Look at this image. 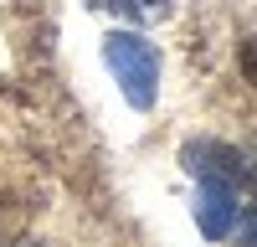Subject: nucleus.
Listing matches in <instances>:
<instances>
[{"instance_id":"f257e3e1","label":"nucleus","mask_w":257,"mask_h":247,"mask_svg":"<svg viewBox=\"0 0 257 247\" xmlns=\"http://www.w3.org/2000/svg\"><path fill=\"white\" fill-rule=\"evenodd\" d=\"M103 62H108V72L118 77V93L134 108H155V93H160V52H155V41H144L134 31H113L103 41Z\"/></svg>"},{"instance_id":"f03ea898","label":"nucleus","mask_w":257,"mask_h":247,"mask_svg":"<svg viewBox=\"0 0 257 247\" xmlns=\"http://www.w3.org/2000/svg\"><path fill=\"white\" fill-rule=\"evenodd\" d=\"M237 206H242V185H231V180H201L196 185V226H201V237H211V242L231 237Z\"/></svg>"},{"instance_id":"7ed1b4c3","label":"nucleus","mask_w":257,"mask_h":247,"mask_svg":"<svg viewBox=\"0 0 257 247\" xmlns=\"http://www.w3.org/2000/svg\"><path fill=\"white\" fill-rule=\"evenodd\" d=\"M180 165H185L196 180H231V185H242V155H237V144L190 139L185 150H180Z\"/></svg>"},{"instance_id":"20e7f679","label":"nucleus","mask_w":257,"mask_h":247,"mask_svg":"<svg viewBox=\"0 0 257 247\" xmlns=\"http://www.w3.org/2000/svg\"><path fill=\"white\" fill-rule=\"evenodd\" d=\"M93 6L134 21V26H155V21H165L170 11H175V0H93Z\"/></svg>"},{"instance_id":"39448f33","label":"nucleus","mask_w":257,"mask_h":247,"mask_svg":"<svg viewBox=\"0 0 257 247\" xmlns=\"http://www.w3.org/2000/svg\"><path fill=\"white\" fill-rule=\"evenodd\" d=\"M231 242H237V247H257V196H247V206H237Z\"/></svg>"},{"instance_id":"423d86ee","label":"nucleus","mask_w":257,"mask_h":247,"mask_svg":"<svg viewBox=\"0 0 257 247\" xmlns=\"http://www.w3.org/2000/svg\"><path fill=\"white\" fill-rule=\"evenodd\" d=\"M237 155H242V191L257 196V139H247Z\"/></svg>"},{"instance_id":"0eeeda50","label":"nucleus","mask_w":257,"mask_h":247,"mask_svg":"<svg viewBox=\"0 0 257 247\" xmlns=\"http://www.w3.org/2000/svg\"><path fill=\"white\" fill-rule=\"evenodd\" d=\"M237 62H242V77L257 88V31H252V36L242 41V47H237Z\"/></svg>"},{"instance_id":"6e6552de","label":"nucleus","mask_w":257,"mask_h":247,"mask_svg":"<svg viewBox=\"0 0 257 247\" xmlns=\"http://www.w3.org/2000/svg\"><path fill=\"white\" fill-rule=\"evenodd\" d=\"M16 247H47V242H31V237H26V242H16Z\"/></svg>"}]
</instances>
